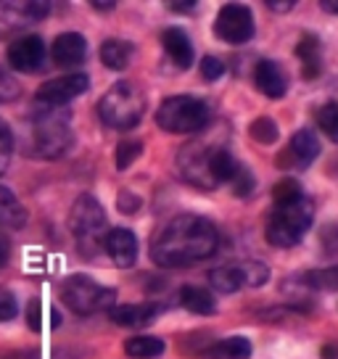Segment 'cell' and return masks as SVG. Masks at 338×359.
Here are the masks:
<instances>
[{
    "instance_id": "6da1fadb",
    "label": "cell",
    "mask_w": 338,
    "mask_h": 359,
    "mask_svg": "<svg viewBox=\"0 0 338 359\" xmlns=\"http://www.w3.org/2000/svg\"><path fill=\"white\" fill-rule=\"evenodd\" d=\"M219 246V233L209 219L198 214H180L154 238L151 259L158 267L177 269L191 267L201 259H209Z\"/></svg>"
},
{
    "instance_id": "7a4b0ae2",
    "label": "cell",
    "mask_w": 338,
    "mask_h": 359,
    "mask_svg": "<svg viewBox=\"0 0 338 359\" xmlns=\"http://www.w3.org/2000/svg\"><path fill=\"white\" fill-rule=\"evenodd\" d=\"M72 140H74V133H72V114L67 106L64 109L37 106L24 124V148L34 158L64 156Z\"/></svg>"
},
{
    "instance_id": "3957f363",
    "label": "cell",
    "mask_w": 338,
    "mask_h": 359,
    "mask_svg": "<svg viewBox=\"0 0 338 359\" xmlns=\"http://www.w3.org/2000/svg\"><path fill=\"white\" fill-rule=\"evenodd\" d=\"M315 222V203L306 196H302L299 201L285 203V206H275L264 227V238L272 246L278 248H291L296 246L304 233Z\"/></svg>"
},
{
    "instance_id": "277c9868",
    "label": "cell",
    "mask_w": 338,
    "mask_h": 359,
    "mask_svg": "<svg viewBox=\"0 0 338 359\" xmlns=\"http://www.w3.org/2000/svg\"><path fill=\"white\" fill-rule=\"evenodd\" d=\"M69 230L85 257H95L106 243V214L93 196H79L69 212Z\"/></svg>"
},
{
    "instance_id": "5b68a950",
    "label": "cell",
    "mask_w": 338,
    "mask_h": 359,
    "mask_svg": "<svg viewBox=\"0 0 338 359\" xmlns=\"http://www.w3.org/2000/svg\"><path fill=\"white\" fill-rule=\"evenodd\" d=\"M98 114L114 130H133L146 114V95L133 82H116L101 98Z\"/></svg>"
},
{
    "instance_id": "8992f818",
    "label": "cell",
    "mask_w": 338,
    "mask_h": 359,
    "mask_svg": "<svg viewBox=\"0 0 338 359\" xmlns=\"http://www.w3.org/2000/svg\"><path fill=\"white\" fill-rule=\"evenodd\" d=\"M212 119L209 103L193 95H172L158 106L156 124L164 133L172 135H191L203 130Z\"/></svg>"
},
{
    "instance_id": "52a82bcc",
    "label": "cell",
    "mask_w": 338,
    "mask_h": 359,
    "mask_svg": "<svg viewBox=\"0 0 338 359\" xmlns=\"http://www.w3.org/2000/svg\"><path fill=\"white\" fill-rule=\"evenodd\" d=\"M61 299L72 312L95 314L109 312L114 306V291L101 283H95L88 275H72L61 285Z\"/></svg>"
},
{
    "instance_id": "ba28073f",
    "label": "cell",
    "mask_w": 338,
    "mask_h": 359,
    "mask_svg": "<svg viewBox=\"0 0 338 359\" xmlns=\"http://www.w3.org/2000/svg\"><path fill=\"white\" fill-rule=\"evenodd\" d=\"M222 146L217 143V137H198L188 146H182V151L177 154V167H180V175L191 185L201 188V191H215V180H212V156L215 151Z\"/></svg>"
},
{
    "instance_id": "9c48e42d",
    "label": "cell",
    "mask_w": 338,
    "mask_h": 359,
    "mask_svg": "<svg viewBox=\"0 0 338 359\" xmlns=\"http://www.w3.org/2000/svg\"><path fill=\"white\" fill-rule=\"evenodd\" d=\"M215 34L222 43L243 45L254 37V13L248 6L241 3H227L219 8L215 22Z\"/></svg>"
},
{
    "instance_id": "30bf717a",
    "label": "cell",
    "mask_w": 338,
    "mask_h": 359,
    "mask_svg": "<svg viewBox=\"0 0 338 359\" xmlns=\"http://www.w3.org/2000/svg\"><path fill=\"white\" fill-rule=\"evenodd\" d=\"M88 88H90V79L85 74H67V77L50 79L46 85H40V90L34 93V103L43 109H64L69 101L88 93Z\"/></svg>"
},
{
    "instance_id": "8fae6325",
    "label": "cell",
    "mask_w": 338,
    "mask_h": 359,
    "mask_svg": "<svg viewBox=\"0 0 338 359\" xmlns=\"http://www.w3.org/2000/svg\"><path fill=\"white\" fill-rule=\"evenodd\" d=\"M8 64L13 72H22V74H34L46 67V43L37 37V34H27L19 37L8 45Z\"/></svg>"
},
{
    "instance_id": "7c38bea8",
    "label": "cell",
    "mask_w": 338,
    "mask_h": 359,
    "mask_svg": "<svg viewBox=\"0 0 338 359\" xmlns=\"http://www.w3.org/2000/svg\"><path fill=\"white\" fill-rule=\"evenodd\" d=\"M320 156V140L312 130H299L291 137V143L278 156L280 169H306L315 158Z\"/></svg>"
},
{
    "instance_id": "4fadbf2b",
    "label": "cell",
    "mask_w": 338,
    "mask_h": 359,
    "mask_svg": "<svg viewBox=\"0 0 338 359\" xmlns=\"http://www.w3.org/2000/svg\"><path fill=\"white\" fill-rule=\"evenodd\" d=\"M50 6L46 0H3L0 3V22L6 27H27L46 19Z\"/></svg>"
},
{
    "instance_id": "5bb4252c",
    "label": "cell",
    "mask_w": 338,
    "mask_h": 359,
    "mask_svg": "<svg viewBox=\"0 0 338 359\" xmlns=\"http://www.w3.org/2000/svg\"><path fill=\"white\" fill-rule=\"evenodd\" d=\"M106 254L111 257V262L116 267H133L137 259V241L133 236V230L127 227H116V230H109L106 236Z\"/></svg>"
},
{
    "instance_id": "9a60e30c",
    "label": "cell",
    "mask_w": 338,
    "mask_h": 359,
    "mask_svg": "<svg viewBox=\"0 0 338 359\" xmlns=\"http://www.w3.org/2000/svg\"><path fill=\"white\" fill-rule=\"evenodd\" d=\"M50 56H53V64H56V67H64V69L77 67V64H82L85 56H88V43H85L82 34L64 32L56 37Z\"/></svg>"
},
{
    "instance_id": "2e32d148",
    "label": "cell",
    "mask_w": 338,
    "mask_h": 359,
    "mask_svg": "<svg viewBox=\"0 0 338 359\" xmlns=\"http://www.w3.org/2000/svg\"><path fill=\"white\" fill-rule=\"evenodd\" d=\"M161 306L151 302L143 304H119V306H111L109 314L116 325L122 327H140V325H151L154 320L158 317Z\"/></svg>"
},
{
    "instance_id": "e0dca14e",
    "label": "cell",
    "mask_w": 338,
    "mask_h": 359,
    "mask_svg": "<svg viewBox=\"0 0 338 359\" xmlns=\"http://www.w3.org/2000/svg\"><path fill=\"white\" fill-rule=\"evenodd\" d=\"M254 85L267 98H283L285 90H288V79H285L283 69L275 61H259L257 69H254Z\"/></svg>"
},
{
    "instance_id": "ac0fdd59",
    "label": "cell",
    "mask_w": 338,
    "mask_h": 359,
    "mask_svg": "<svg viewBox=\"0 0 338 359\" xmlns=\"http://www.w3.org/2000/svg\"><path fill=\"white\" fill-rule=\"evenodd\" d=\"M161 43H164L167 56L175 61V67L191 69L193 56H196V53H193L191 37L182 32L180 27H169V29H164V34H161Z\"/></svg>"
},
{
    "instance_id": "d6986e66",
    "label": "cell",
    "mask_w": 338,
    "mask_h": 359,
    "mask_svg": "<svg viewBox=\"0 0 338 359\" xmlns=\"http://www.w3.org/2000/svg\"><path fill=\"white\" fill-rule=\"evenodd\" d=\"M296 56L302 58V77L315 79L323 72V56H320V37L304 34L296 45Z\"/></svg>"
},
{
    "instance_id": "ffe728a7",
    "label": "cell",
    "mask_w": 338,
    "mask_h": 359,
    "mask_svg": "<svg viewBox=\"0 0 338 359\" xmlns=\"http://www.w3.org/2000/svg\"><path fill=\"white\" fill-rule=\"evenodd\" d=\"M251 341L243 336H230L225 341H217L215 346H209L203 351L206 359H248L251 357Z\"/></svg>"
},
{
    "instance_id": "44dd1931",
    "label": "cell",
    "mask_w": 338,
    "mask_h": 359,
    "mask_svg": "<svg viewBox=\"0 0 338 359\" xmlns=\"http://www.w3.org/2000/svg\"><path fill=\"white\" fill-rule=\"evenodd\" d=\"M24 222H27V209L19 203V198L8 188L0 185V224L11 227V230H19V227H24Z\"/></svg>"
},
{
    "instance_id": "7402d4cb",
    "label": "cell",
    "mask_w": 338,
    "mask_h": 359,
    "mask_svg": "<svg viewBox=\"0 0 338 359\" xmlns=\"http://www.w3.org/2000/svg\"><path fill=\"white\" fill-rule=\"evenodd\" d=\"M133 50H135V48H133V43H127V40H106V43L101 45V61L109 69L119 72V69L130 67Z\"/></svg>"
},
{
    "instance_id": "603a6c76",
    "label": "cell",
    "mask_w": 338,
    "mask_h": 359,
    "mask_svg": "<svg viewBox=\"0 0 338 359\" xmlns=\"http://www.w3.org/2000/svg\"><path fill=\"white\" fill-rule=\"evenodd\" d=\"M180 304L193 314H212L217 309L215 296L201 285H185L180 291Z\"/></svg>"
},
{
    "instance_id": "cb8c5ba5",
    "label": "cell",
    "mask_w": 338,
    "mask_h": 359,
    "mask_svg": "<svg viewBox=\"0 0 338 359\" xmlns=\"http://www.w3.org/2000/svg\"><path fill=\"white\" fill-rule=\"evenodd\" d=\"M164 348H167V344L154 336H135L124 344V351L133 359H154L158 354H164Z\"/></svg>"
},
{
    "instance_id": "d4e9b609",
    "label": "cell",
    "mask_w": 338,
    "mask_h": 359,
    "mask_svg": "<svg viewBox=\"0 0 338 359\" xmlns=\"http://www.w3.org/2000/svg\"><path fill=\"white\" fill-rule=\"evenodd\" d=\"M209 283L217 293H236L243 288V278H241V267H217L209 272Z\"/></svg>"
},
{
    "instance_id": "484cf974",
    "label": "cell",
    "mask_w": 338,
    "mask_h": 359,
    "mask_svg": "<svg viewBox=\"0 0 338 359\" xmlns=\"http://www.w3.org/2000/svg\"><path fill=\"white\" fill-rule=\"evenodd\" d=\"M299 283L306 285V288H312V291H338V267L304 272V275L299 278Z\"/></svg>"
},
{
    "instance_id": "4316f807",
    "label": "cell",
    "mask_w": 338,
    "mask_h": 359,
    "mask_svg": "<svg viewBox=\"0 0 338 359\" xmlns=\"http://www.w3.org/2000/svg\"><path fill=\"white\" fill-rule=\"evenodd\" d=\"M315 122L333 143H338V103H325V106H320L315 114Z\"/></svg>"
},
{
    "instance_id": "83f0119b",
    "label": "cell",
    "mask_w": 338,
    "mask_h": 359,
    "mask_svg": "<svg viewBox=\"0 0 338 359\" xmlns=\"http://www.w3.org/2000/svg\"><path fill=\"white\" fill-rule=\"evenodd\" d=\"M302 196H304V193H302V185L293 177H283L280 182H275V188H272V201H275V206H285V203L299 201Z\"/></svg>"
},
{
    "instance_id": "f1b7e54d",
    "label": "cell",
    "mask_w": 338,
    "mask_h": 359,
    "mask_svg": "<svg viewBox=\"0 0 338 359\" xmlns=\"http://www.w3.org/2000/svg\"><path fill=\"white\" fill-rule=\"evenodd\" d=\"M248 133H251V137H254L257 143H262V146H272V143L278 140V124L272 122L270 116H259V119L251 122Z\"/></svg>"
},
{
    "instance_id": "f546056e",
    "label": "cell",
    "mask_w": 338,
    "mask_h": 359,
    "mask_svg": "<svg viewBox=\"0 0 338 359\" xmlns=\"http://www.w3.org/2000/svg\"><path fill=\"white\" fill-rule=\"evenodd\" d=\"M241 278H243V285L259 288L270 280V267L262 262H246V264H241Z\"/></svg>"
},
{
    "instance_id": "4dcf8cb0",
    "label": "cell",
    "mask_w": 338,
    "mask_h": 359,
    "mask_svg": "<svg viewBox=\"0 0 338 359\" xmlns=\"http://www.w3.org/2000/svg\"><path fill=\"white\" fill-rule=\"evenodd\" d=\"M140 154H143V143H140V140H124V143H119V148H116L114 164H116L119 172H124V169L133 167V161H135Z\"/></svg>"
},
{
    "instance_id": "1f68e13d",
    "label": "cell",
    "mask_w": 338,
    "mask_h": 359,
    "mask_svg": "<svg viewBox=\"0 0 338 359\" xmlns=\"http://www.w3.org/2000/svg\"><path fill=\"white\" fill-rule=\"evenodd\" d=\"M230 188H233V193H236L238 198H243V196H251L254 193V185H257V180H254V175L248 172L243 164L236 169V175L230 177V182H227Z\"/></svg>"
},
{
    "instance_id": "d6a6232c",
    "label": "cell",
    "mask_w": 338,
    "mask_h": 359,
    "mask_svg": "<svg viewBox=\"0 0 338 359\" xmlns=\"http://www.w3.org/2000/svg\"><path fill=\"white\" fill-rule=\"evenodd\" d=\"M11 158H13V135L11 127L0 119V175L6 169L11 167Z\"/></svg>"
},
{
    "instance_id": "836d02e7",
    "label": "cell",
    "mask_w": 338,
    "mask_h": 359,
    "mask_svg": "<svg viewBox=\"0 0 338 359\" xmlns=\"http://www.w3.org/2000/svg\"><path fill=\"white\" fill-rule=\"evenodd\" d=\"M22 95V85L16 82L11 72L0 69V103H11Z\"/></svg>"
},
{
    "instance_id": "e575fe53",
    "label": "cell",
    "mask_w": 338,
    "mask_h": 359,
    "mask_svg": "<svg viewBox=\"0 0 338 359\" xmlns=\"http://www.w3.org/2000/svg\"><path fill=\"white\" fill-rule=\"evenodd\" d=\"M16 309H19L16 296H13L8 288H0V323L13 320V317H16Z\"/></svg>"
},
{
    "instance_id": "d590c367",
    "label": "cell",
    "mask_w": 338,
    "mask_h": 359,
    "mask_svg": "<svg viewBox=\"0 0 338 359\" xmlns=\"http://www.w3.org/2000/svg\"><path fill=\"white\" fill-rule=\"evenodd\" d=\"M225 74V64L219 61V58L215 56H206L201 61V77L203 79H209V82H215V79H219Z\"/></svg>"
},
{
    "instance_id": "8d00e7d4",
    "label": "cell",
    "mask_w": 338,
    "mask_h": 359,
    "mask_svg": "<svg viewBox=\"0 0 338 359\" xmlns=\"http://www.w3.org/2000/svg\"><path fill=\"white\" fill-rule=\"evenodd\" d=\"M116 206H119V212H124V214H135L137 209H140V198H137L135 193L122 191L119 198H116Z\"/></svg>"
},
{
    "instance_id": "74e56055",
    "label": "cell",
    "mask_w": 338,
    "mask_h": 359,
    "mask_svg": "<svg viewBox=\"0 0 338 359\" xmlns=\"http://www.w3.org/2000/svg\"><path fill=\"white\" fill-rule=\"evenodd\" d=\"M27 314H29V327H32V330H40V317H37V314H40V304L29 302V309H27Z\"/></svg>"
},
{
    "instance_id": "f35d334b",
    "label": "cell",
    "mask_w": 338,
    "mask_h": 359,
    "mask_svg": "<svg viewBox=\"0 0 338 359\" xmlns=\"http://www.w3.org/2000/svg\"><path fill=\"white\" fill-rule=\"evenodd\" d=\"M8 251H11V246H8V238L0 233V267L8 262Z\"/></svg>"
},
{
    "instance_id": "ab89813d",
    "label": "cell",
    "mask_w": 338,
    "mask_h": 359,
    "mask_svg": "<svg viewBox=\"0 0 338 359\" xmlns=\"http://www.w3.org/2000/svg\"><path fill=\"white\" fill-rule=\"evenodd\" d=\"M267 6H270L272 11H291V8H293V0H283V3H278V0H270Z\"/></svg>"
},
{
    "instance_id": "60d3db41",
    "label": "cell",
    "mask_w": 338,
    "mask_h": 359,
    "mask_svg": "<svg viewBox=\"0 0 338 359\" xmlns=\"http://www.w3.org/2000/svg\"><path fill=\"white\" fill-rule=\"evenodd\" d=\"M320 6H323V11H327V13H338V0H323Z\"/></svg>"
},
{
    "instance_id": "b9f144b4",
    "label": "cell",
    "mask_w": 338,
    "mask_h": 359,
    "mask_svg": "<svg viewBox=\"0 0 338 359\" xmlns=\"http://www.w3.org/2000/svg\"><path fill=\"white\" fill-rule=\"evenodd\" d=\"M93 8H101V11H109V8H114V3H98V0H93Z\"/></svg>"
}]
</instances>
